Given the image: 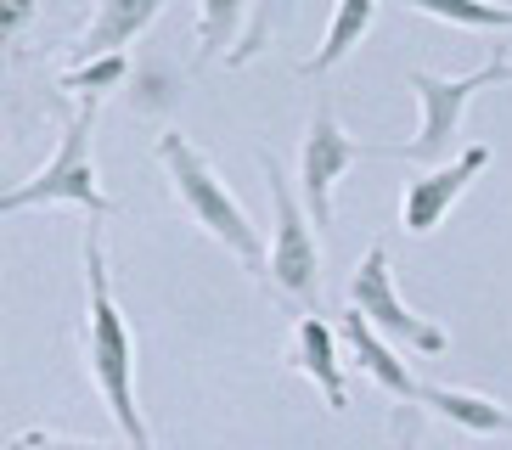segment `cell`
Masks as SVG:
<instances>
[{"label": "cell", "instance_id": "cell-1", "mask_svg": "<svg viewBox=\"0 0 512 450\" xmlns=\"http://www.w3.org/2000/svg\"><path fill=\"white\" fill-rule=\"evenodd\" d=\"M79 265H85V327H79L85 377L102 394L107 417H113L124 445L158 450L152 445V428H147V411H141V394H136V332H130V321L119 310V293H113V265H107L102 225H85Z\"/></svg>", "mask_w": 512, "mask_h": 450}, {"label": "cell", "instance_id": "cell-2", "mask_svg": "<svg viewBox=\"0 0 512 450\" xmlns=\"http://www.w3.org/2000/svg\"><path fill=\"white\" fill-rule=\"evenodd\" d=\"M152 152H158V164H164V175H169V192H175V203H181L186 220H192L203 237L220 242L259 287H271V248H265V237H259V225L248 220L242 197L220 180V169H214L209 152L181 130H164Z\"/></svg>", "mask_w": 512, "mask_h": 450}, {"label": "cell", "instance_id": "cell-3", "mask_svg": "<svg viewBox=\"0 0 512 450\" xmlns=\"http://www.w3.org/2000/svg\"><path fill=\"white\" fill-rule=\"evenodd\" d=\"M96 107H102V102H74V113L62 119L57 152H51L29 180H17V186L0 192V214L46 209V203L85 209L91 220L119 214V203L102 192V169H96Z\"/></svg>", "mask_w": 512, "mask_h": 450}, {"label": "cell", "instance_id": "cell-4", "mask_svg": "<svg viewBox=\"0 0 512 450\" xmlns=\"http://www.w3.org/2000/svg\"><path fill=\"white\" fill-rule=\"evenodd\" d=\"M490 85H512L507 45H496L490 62H479L473 74H456V79L428 74V68H411L406 90L417 96V107H422V130L411 135L406 147H366V158H406V164H422V169L451 164V147H456V135H462L467 102H473L479 90H490Z\"/></svg>", "mask_w": 512, "mask_h": 450}, {"label": "cell", "instance_id": "cell-5", "mask_svg": "<svg viewBox=\"0 0 512 450\" xmlns=\"http://www.w3.org/2000/svg\"><path fill=\"white\" fill-rule=\"evenodd\" d=\"M259 169H265V192H271V299H282L287 310L299 315H316L321 304V242H316V220L304 209V197L293 192V180H287L282 158L271 147L254 152Z\"/></svg>", "mask_w": 512, "mask_h": 450}, {"label": "cell", "instance_id": "cell-6", "mask_svg": "<svg viewBox=\"0 0 512 450\" xmlns=\"http://www.w3.org/2000/svg\"><path fill=\"white\" fill-rule=\"evenodd\" d=\"M349 304L372 321L394 349H411V355H445L451 349V332L434 327L422 310H411L394 287V259H389V242H372L349 276Z\"/></svg>", "mask_w": 512, "mask_h": 450}, {"label": "cell", "instance_id": "cell-7", "mask_svg": "<svg viewBox=\"0 0 512 450\" xmlns=\"http://www.w3.org/2000/svg\"><path fill=\"white\" fill-rule=\"evenodd\" d=\"M366 158V147L355 141V135L338 124V113H332V102H321L316 113H310V124H304V141H299V197L304 209H310V220L332 225V186L349 175V169Z\"/></svg>", "mask_w": 512, "mask_h": 450}, {"label": "cell", "instance_id": "cell-8", "mask_svg": "<svg viewBox=\"0 0 512 450\" xmlns=\"http://www.w3.org/2000/svg\"><path fill=\"white\" fill-rule=\"evenodd\" d=\"M490 158H496V152L484 147V141H473V147L456 152L451 164L417 169V175L406 180V192H400V231H406V237H434L439 225L451 220V209L467 197V186L490 169Z\"/></svg>", "mask_w": 512, "mask_h": 450}, {"label": "cell", "instance_id": "cell-9", "mask_svg": "<svg viewBox=\"0 0 512 450\" xmlns=\"http://www.w3.org/2000/svg\"><path fill=\"white\" fill-rule=\"evenodd\" d=\"M287 372H299L304 383H316V394L327 400V411H349V389H344V338L338 327H327L321 315H299L293 338L282 355Z\"/></svg>", "mask_w": 512, "mask_h": 450}, {"label": "cell", "instance_id": "cell-10", "mask_svg": "<svg viewBox=\"0 0 512 450\" xmlns=\"http://www.w3.org/2000/svg\"><path fill=\"white\" fill-rule=\"evenodd\" d=\"M338 338H344V349H349V366H361L383 394H394V400H417V394H422V383L411 377L406 360H400L406 349H394L389 338H383V332L355 310V304L338 315Z\"/></svg>", "mask_w": 512, "mask_h": 450}, {"label": "cell", "instance_id": "cell-11", "mask_svg": "<svg viewBox=\"0 0 512 450\" xmlns=\"http://www.w3.org/2000/svg\"><path fill=\"white\" fill-rule=\"evenodd\" d=\"M169 0H96L91 23L74 34V62L91 57H119L124 45H136L141 34L164 17Z\"/></svg>", "mask_w": 512, "mask_h": 450}, {"label": "cell", "instance_id": "cell-12", "mask_svg": "<svg viewBox=\"0 0 512 450\" xmlns=\"http://www.w3.org/2000/svg\"><path fill=\"white\" fill-rule=\"evenodd\" d=\"M417 405L428 417L451 422L467 439H512V405H501L496 394L479 389H456V383H422Z\"/></svg>", "mask_w": 512, "mask_h": 450}, {"label": "cell", "instance_id": "cell-13", "mask_svg": "<svg viewBox=\"0 0 512 450\" xmlns=\"http://www.w3.org/2000/svg\"><path fill=\"white\" fill-rule=\"evenodd\" d=\"M377 6L383 0H332V17H327V34H321V51L316 57H304L299 62V74H327V68H338L344 57H355V45L372 34L377 23Z\"/></svg>", "mask_w": 512, "mask_h": 450}, {"label": "cell", "instance_id": "cell-14", "mask_svg": "<svg viewBox=\"0 0 512 450\" xmlns=\"http://www.w3.org/2000/svg\"><path fill=\"white\" fill-rule=\"evenodd\" d=\"M254 0H197V62L231 57L248 34Z\"/></svg>", "mask_w": 512, "mask_h": 450}, {"label": "cell", "instance_id": "cell-15", "mask_svg": "<svg viewBox=\"0 0 512 450\" xmlns=\"http://www.w3.org/2000/svg\"><path fill=\"white\" fill-rule=\"evenodd\" d=\"M186 96V79L169 57H141L136 74H130V107L147 113V119H164L169 107H181Z\"/></svg>", "mask_w": 512, "mask_h": 450}, {"label": "cell", "instance_id": "cell-16", "mask_svg": "<svg viewBox=\"0 0 512 450\" xmlns=\"http://www.w3.org/2000/svg\"><path fill=\"white\" fill-rule=\"evenodd\" d=\"M130 57H91V62H74V68H62L57 74V90H68L74 102H102V96H113V90L130 85Z\"/></svg>", "mask_w": 512, "mask_h": 450}, {"label": "cell", "instance_id": "cell-17", "mask_svg": "<svg viewBox=\"0 0 512 450\" xmlns=\"http://www.w3.org/2000/svg\"><path fill=\"white\" fill-rule=\"evenodd\" d=\"M406 6L422 17L451 23V29H484V34L512 29V6H501V0H406Z\"/></svg>", "mask_w": 512, "mask_h": 450}, {"label": "cell", "instance_id": "cell-18", "mask_svg": "<svg viewBox=\"0 0 512 450\" xmlns=\"http://www.w3.org/2000/svg\"><path fill=\"white\" fill-rule=\"evenodd\" d=\"M293 6L299 0H254V17H248V34H242V45L226 57V68H248L254 57H265L276 45V34L287 29V17H293Z\"/></svg>", "mask_w": 512, "mask_h": 450}, {"label": "cell", "instance_id": "cell-19", "mask_svg": "<svg viewBox=\"0 0 512 450\" xmlns=\"http://www.w3.org/2000/svg\"><path fill=\"white\" fill-rule=\"evenodd\" d=\"M6 450H130L113 439H79V434H57V428H23L6 439Z\"/></svg>", "mask_w": 512, "mask_h": 450}, {"label": "cell", "instance_id": "cell-20", "mask_svg": "<svg viewBox=\"0 0 512 450\" xmlns=\"http://www.w3.org/2000/svg\"><path fill=\"white\" fill-rule=\"evenodd\" d=\"M389 439H394V450H422V405H400L394 411Z\"/></svg>", "mask_w": 512, "mask_h": 450}, {"label": "cell", "instance_id": "cell-21", "mask_svg": "<svg viewBox=\"0 0 512 450\" xmlns=\"http://www.w3.org/2000/svg\"><path fill=\"white\" fill-rule=\"evenodd\" d=\"M34 0H0V34H6V45H23V34H29L34 23Z\"/></svg>", "mask_w": 512, "mask_h": 450}]
</instances>
